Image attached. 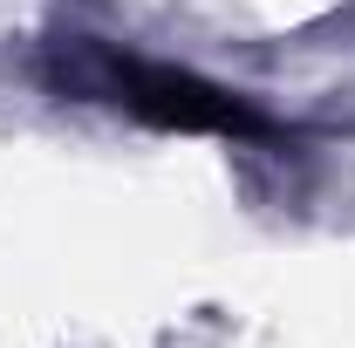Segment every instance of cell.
I'll return each instance as SVG.
<instances>
[{"instance_id": "obj_1", "label": "cell", "mask_w": 355, "mask_h": 348, "mask_svg": "<svg viewBox=\"0 0 355 348\" xmlns=\"http://www.w3.org/2000/svg\"><path fill=\"white\" fill-rule=\"evenodd\" d=\"M62 89L76 96H103L116 110H130L157 130H191V137H273L253 103L225 96L219 82L191 76V69H171V62H137V55H116L96 35H76L62 48Z\"/></svg>"}]
</instances>
